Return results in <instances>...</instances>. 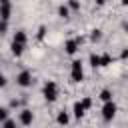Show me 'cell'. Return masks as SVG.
I'll return each instance as SVG.
<instances>
[{
    "label": "cell",
    "mask_w": 128,
    "mask_h": 128,
    "mask_svg": "<svg viewBox=\"0 0 128 128\" xmlns=\"http://www.w3.org/2000/svg\"><path fill=\"white\" fill-rule=\"evenodd\" d=\"M56 122H58V124H68V122H70V116H68L66 112H60L58 118H56Z\"/></svg>",
    "instance_id": "4fadbf2b"
},
{
    "label": "cell",
    "mask_w": 128,
    "mask_h": 128,
    "mask_svg": "<svg viewBox=\"0 0 128 128\" xmlns=\"http://www.w3.org/2000/svg\"><path fill=\"white\" fill-rule=\"evenodd\" d=\"M100 38H102V32H100V30H92L90 40H92V42H96V40H100Z\"/></svg>",
    "instance_id": "e0dca14e"
},
{
    "label": "cell",
    "mask_w": 128,
    "mask_h": 128,
    "mask_svg": "<svg viewBox=\"0 0 128 128\" xmlns=\"http://www.w3.org/2000/svg\"><path fill=\"white\" fill-rule=\"evenodd\" d=\"M80 44H82V38H70V40H66V44H64V48H66V54H76V50L80 48Z\"/></svg>",
    "instance_id": "8992f818"
},
{
    "label": "cell",
    "mask_w": 128,
    "mask_h": 128,
    "mask_svg": "<svg viewBox=\"0 0 128 128\" xmlns=\"http://www.w3.org/2000/svg\"><path fill=\"white\" fill-rule=\"evenodd\" d=\"M90 64L94 68H98L100 66V54H90Z\"/></svg>",
    "instance_id": "5bb4252c"
},
{
    "label": "cell",
    "mask_w": 128,
    "mask_h": 128,
    "mask_svg": "<svg viewBox=\"0 0 128 128\" xmlns=\"http://www.w3.org/2000/svg\"><path fill=\"white\" fill-rule=\"evenodd\" d=\"M70 78H72V82H82V78H84V70H82V62H80V60H74V62H72Z\"/></svg>",
    "instance_id": "3957f363"
},
{
    "label": "cell",
    "mask_w": 128,
    "mask_h": 128,
    "mask_svg": "<svg viewBox=\"0 0 128 128\" xmlns=\"http://www.w3.org/2000/svg\"><path fill=\"white\" fill-rule=\"evenodd\" d=\"M92 106V98H82L80 102H74V118H82L86 114V110Z\"/></svg>",
    "instance_id": "7a4b0ae2"
},
{
    "label": "cell",
    "mask_w": 128,
    "mask_h": 128,
    "mask_svg": "<svg viewBox=\"0 0 128 128\" xmlns=\"http://www.w3.org/2000/svg\"><path fill=\"white\" fill-rule=\"evenodd\" d=\"M10 48H12V54H14V56H20V54L24 52V48H26V44H22V42H16V40H12V44H10Z\"/></svg>",
    "instance_id": "9c48e42d"
},
{
    "label": "cell",
    "mask_w": 128,
    "mask_h": 128,
    "mask_svg": "<svg viewBox=\"0 0 128 128\" xmlns=\"http://www.w3.org/2000/svg\"><path fill=\"white\" fill-rule=\"evenodd\" d=\"M122 4H124V6H128V0H122Z\"/></svg>",
    "instance_id": "cb8c5ba5"
},
{
    "label": "cell",
    "mask_w": 128,
    "mask_h": 128,
    "mask_svg": "<svg viewBox=\"0 0 128 128\" xmlns=\"http://www.w3.org/2000/svg\"><path fill=\"white\" fill-rule=\"evenodd\" d=\"M8 118V108H0V122H4Z\"/></svg>",
    "instance_id": "ac0fdd59"
},
{
    "label": "cell",
    "mask_w": 128,
    "mask_h": 128,
    "mask_svg": "<svg viewBox=\"0 0 128 128\" xmlns=\"http://www.w3.org/2000/svg\"><path fill=\"white\" fill-rule=\"evenodd\" d=\"M114 116H116V104H114L112 100L104 102V106H102V118H104L106 122H110Z\"/></svg>",
    "instance_id": "277c9868"
},
{
    "label": "cell",
    "mask_w": 128,
    "mask_h": 128,
    "mask_svg": "<svg viewBox=\"0 0 128 128\" xmlns=\"http://www.w3.org/2000/svg\"><path fill=\"white\" fill-rule=\"evenodd\" d=\"M58 16H60V18H68V16H70V6H66V4L58 6Z\"/></svg>",
    "instance_id": "8fae6325"
},
{
    "label": "cell",
    "mask_w": 128,
    "mask_h": 128,
    "mask_svg": "<svg viewBox=\"0 0 128 128\" xmlns=\"http://www.w3.org/2000/svg\"><path fill=\"white\" fill-rule=\"evenodd\" d=\"M44 34H46V28H44V26H40V30H38V40H42V38H44Z\"/></svg>",
    "instance_id": "ffe728a7"
},
{
    "label": "cell",
    "mask_w": 128,
    "mask_h": 128,
    "mask_svg": "<svg viewBox=\"0 0 128 128\" xmlns=\"http://www.w3.org/2000/svg\"><path fill=\"white\" fill-rule=\"evenodd\" d=\"M68 6H70V10H80V4H78V0H70V2H68Z\"/></svg>",
    "instance_id": "d6986e66"
},
{
    "label": "cell",
    "mask_w": 128,
    "mask_h": 128,
    "mask_svg": "<svg viewBox=\"0 0 128 128\" xmlns=\"http://www.w3.org/2000/svg\"><path fill=\"white\" fill-rule=\"evenodd\" d=\"M112 64V56L110 54H100V66H108Z\"/></svg>",
    "instance_id": "7c38bea8"
},
{
    "label": "cell",
    "mask_w": 128,
    "mask_h": 128,
    "mask_svg": "<svg viewBox=\"0 0 128 128\" xmlns=\"http://www.w3.org/2000/svg\"><path fill=\"white\" fill-rule=\"evenodd\" d=\"M10 106H12V108H16V106H20V100H12V102H10Z\"/></svg>",
    "instance_id": "44dd1931"
},
{
    "label": "cell",
    "mask_w": 128,
    "mask_h": 128,
    "mask_svg": "<svg viewBox=\"0 0 128 128\" xmlns=\"http://www.w3.org/2000/svg\"><path fill=\"white\" fill-rule=\"evenodd\" d=\"M104 2H106V0H96V4H98V6H102Z\"/></svg>",
    "instance_id": "603a6c76"
},
{
    "label": "cell",
    "mask_w": 128,
    "mask_h": 128,
    "mask_svg": "<svg viewBox=\"0 0 128 128\" xmlns=\"http://www.w3.org/2000/svg\"><path fill=\"white\" fill-rule=\"evenodd\" d=\"M0 126H2V128H14V126H16V122H14V120H10V118H6L4 122H0Z\"/></svg>",
    "instance_id": "2e32d148"
},
{
    "label": "cell",
    "mask_w": 128,
    "mask_h": 128,
    "mask_svg": "<svg viewBox=\"0 0 128 128\" xmlns=\"http://www.w3.org/2000/svg\"><path fill=\"white\" fill-rule=\"evenodd\" d=\"M16 84H18V86H22V88H28V86L32 84V72L22 70V72L16 76Z\"/></svg>",
    "instance_id": "5b68a950"
},
{
    "label": "cell",
    "mask_w": 128,
    "mask_h": 128,
    "mask_svg": "<svg viewBox=\"0 0 128 128\" xmlns=\"http://www.w3.org/2000/svg\"><path fill=\"white\" fill-rule=\"evenodd\" d=\"M12 40H16V42H22V44H26L28 42V36H26V32L24 30H18L16 34H14V38Z\"/></svg>",
    "instance_id": "30bf717a"
},
{
    "label": "cell",
    "mask_w": 128,
    "mask_h": 128,
    "mask_svg": "<svg viewBox=\"0 0 128 128\" xmlns=\"http://www.w3.org/2000/svg\"><path fill=\"white\" fill-rule=\"evenodd\" d=\"M10 0H2V22H8L10 20Z\"/></svg>",
    "instance_id": "ba28073f"
},
{
    "label": "cell",
    "mask_w": 128,
    "mask_h": 128,
    "mask_svg": "<svg viewBox=\"0 0 128 128\" xmlns=\"http://www.w3.org/2000/svg\"><path fill=\"white\" fill-rule=\"evenodd\" d=\"M42 94H44V100L46 102H54L58 98V84L52 82V80H48L44 84V88H42Z\"/></svg>",
    "instance_id": "6da1fadb"
},
{
    "label": "cell",
    "mask_w": 128,
    "mask_h": 128,
    "mask_svg": "<svg viewBox=\"0 0 128 128\" xmlns=\"http://www.w3.org/2000/svg\"><path fill=\"white\" fill-rule=\"evenodd\" d=\"M32 120H34V114H32L30 110H22V112H20V124H22V126H30Z\"/></svg>",
    "instance_id": "52a82bcc"
},
{
    "label": "cell",
    "mask_w": 128,
    "mask_h": 128,
    "mask_svg": "<svg viewBox=\"0 0 128 128\" xmlns=\"http://www.w3.org/2000/svg\"><path fill=\"white\" fill-rule=\"evenodd\" d=\"M0 86H2V88L6 86V78H4V76H0Z\"/></svg>",
    "instance_id": "7402d4cb"
},
{
    "label": "cell",
    "mask_w": 128,
    "mask_h": 128,
    "mask_svg": "<svg viewBox=\"0 0 128 128\" xmlns=\"http://www.w3.org/2000/svg\"><path fill=\"white\" fill-rule=\"evenodd\" d=\"M100 100H102V102L112 100V92H110V90H102V92H100Z\"/></svg>",
    "instance_id": "9a60e30c"
}]
</instances>
